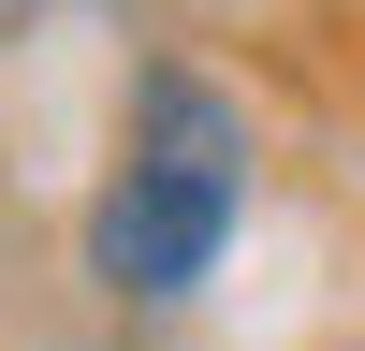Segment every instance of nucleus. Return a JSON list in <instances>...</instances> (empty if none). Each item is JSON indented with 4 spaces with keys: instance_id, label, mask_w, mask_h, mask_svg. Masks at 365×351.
<instances>
[{
    "instance_id": "obj_1",
    "label": "nucleus",
    "mask_w": 365,
    "mask_h": 351,
    "mask_svg": "<svg viewBox=\"0 0 365 351\" xmlns=\"http://www.w3.org/2000/svg\"><path fill=\"white\" fill-rule=\"evenodd\" d=\"M234 220H249V103L205 58H146L132 117H117V161L88 190V278L117 307H175V292L220 278Z\"/></svg>"
}]
</instances>
